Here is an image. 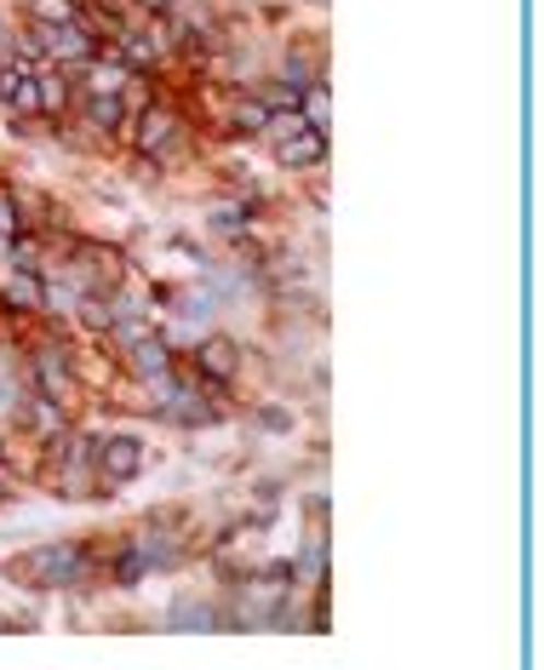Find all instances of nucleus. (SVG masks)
<instances>
[{
  "instance_id": "nucleus-3",
  "label": "nucleus",
  "mask_w": 544,
  "mask_h": 670,
  "mask_svg": "<svg viewBox=\"0 0 544 670\" xmlns=\"http://www.w3.org/2000/svg\"><path fill=\"white\" fill-rule=\"evenodd\" d=\"M143 470V441L138 436H109L97 447V476L104 482H132Z\"/></svg>"
},
{
  "instance_id": "nucleus-24",
  "label": "nucleus",
  "mask_w": 544,
  "mask_h": 670,
  "mask_svg": "<svg viewBox=\"0 0 544 670\" xmlns=\"http://www.w3.org/2000/svg\"><path fill=\"white\" fill-rule=\"evenodd\" d=\"M23 63H0V104H12V86H18Z\"/></svg>"
},
{
  "instance_id": "nucleus-4",
  "label": "nucleus",
  "mask_w": 544,
  "mask_h": 670,
  "mask_svg": "<svg viewBox=\"0 0 544 670\" xmlns=\"http://www.w3.org/2000/svg\"><path fill=\"white\" fill-rule=\"evenodd\" d=\"M127 367L138 372V379H166L172 372V350H166V338H155V333H138L132 344H127Z\"/></svg>"
},
{
  "instance_id": "nucleus-6",
  "label": "nucleus",
  "mask_w": 544,
  "mask_h": 670,
  "mask_svg": "<svg viewBox=\"0 0 544 670\" xmlns=\"http://www.w3.org/2000/svg\"><path fill=\"white\" fill-rule=\"evenodd\" d=\"M195 367H201L212 384H230V379H235V367H241V350H235L230 338H207L201 350H195Z\"/></svg>"
},
{
  "instance_id": "nucleus-1",
  "label": "nucleus",
  "mask_w": 544,
  "mask_h": 670,
  "mask_svg": "<svg viewBox=\"0 0 544 670\" xmlns=\"http://www.w3.org/2000/svg\"><path fill=\"white\" fill-rule=\"evenodd\" d=\"M81 551L76 544H40V551H30L18 562V574L30 579L35 590H53V585H81Z\"/></svg>"
},
{
  "instance_id": "nucleus-18",
  "label": "nucleus",
  "mask_w": 544,
  "mask_h": 670,
  "mask_svg": "<svg viewBox=\"0 0 544 670\" xmlns=\"http://www.w3.org/2000/svg\"><path fill=\"white\" fill-rule=\"evenodd\" d=\"M7 258H12V269H40V246L18 230V235H7Z\"/></svg>"
},
{
  "instance_id": "nucleus-17",
  "label": "nucleus",
  "mask_w": 544,
  "mask_h": 670,
  "mask_svg": "<svg viewBox=\"0 0 544 670\" xmlns=\"http://www.w3.org/2000/svg\"><path fill=\"white\" fill-rule=\"evenodd\" d=\"M12 109H18V115H40V81H35L30 69H23L18 86H12Z\"/></svg>"
},
{
  "instance_id": "nucleus-8",
  "label": "nucleus",
  "mask_w": 544,
  "mask_h": 670,
  "mask_svg": "<svg viewBox=\"0 0 544 670\" xmlns=\"http://www.w3.org/2000/svg\"><path fill=\"white\" fill-rule=\"evenodd\" d=\"M40 292H46L40 269H12L7 276V304L23 310V315H40Z\"/></svg>"
},
{
  "instance_id": "nucleus-26",
  "label": "nucleus",
  "mask_w": 544,
  "mask_h": 670,
  "mask_svg": "<svg viewBox=\"0 0 544 670\" xmlns=\"http://www.w3.org/2000/svg\"><path fill=\"white\" fill-rule=\"evenodd\" d=\"M138 7H150V12H172L178 0H138Z\"/></svg>"
},
{
  "instance_id": "nucleus-19",
  "label": "nucleus",
  "mask_w": 544,
  "mask_h": 670,
  "mask_svg": "<svg viewBox=\"0 0 544 670\" xmlns=\"http://www.w3.org/2000/svg\"><path fill=\"white\" fill-rule=\"evenodd\" d=\"M76 298H81V292H76V281H63V287L53 281V287L40 292V310H53V315H76Z\"/></svg>"
},
{
  "instance_id": "nucleus-5",
  "label": "nucleus",
  "mask_w": 544,
  "mask_h": 670,
  "mask_svg": "<svg viewBox=\"0 0 544 670\" xmlns=\"http://www.w3.org/2000/svg\"><path fill=\"white\" fill-rule=\"evenodd\" d=\"M321 155H327V132H321V127H299L292 138L276 143V161H281L287 172H292V166H315Z\"/></svg>"
},
{
  "instance_id": "nucleus-12",
  "label": "nucleus",
  "mask_w": 544,
  "mask_h": 670,
  "mask_svg": "<svg viewBox=\"0 0 544 670\" xmlns=\"http://www.w3.org/2000/svg\"><path fill=\"white\" fill-rule=\"evenodd\" d=\"M35 81H40V115H63V104H69V81H63V69L35 74Z\"/></svg>"
},
{
  "instance_id": "nucleus-22",
  "label": "nucleus",
  "mask_w": 544,
  "mask_h": 670,
  "mask_svg": "<svg viewBox=\"0 0 544 670\" xmlns=\"http://www.w3.org/2000/svg\"><path fill=\"white\" fill-rule=\"evenodd\" d=\"M18 230H23L18 195H12V189H0V241H7V235H18Z\"/></svg>"
},
{
  "instance_id": "nucleus-13",
  "label": "nucleus",
  "mask_w": 544,
  "mask_h": 670,
  "mask_svg": "<svg viewBox=\"0 0 544 670\" xmlns=\"http://www.w3.org/2000/svg\"><path fill=\"white\" fill-rule=\"evenodd\" d=\"M86 127H120V92H92V104H86Z\"/></svg>"
},
{
  "instance_id": "nucleus-21",
  "label": "nucleus",
  "mask_w": 544,
  "mask_h": 670,
  "mask_svg": "<svg viewBox=\"0 0 544 670\" xmlns=\"http://www.w3.org/2000/svg\"><path fill=\"white\" fill-rule=\"evenodd\" d=\"M143 574H150V562H143V551H138V544H132V551H127V556L115 562V579H120V585H138Z\"/></svg>"
},
{
  "instance_id": "nucleus-25",
  "label": "nucleus",
  "mask_w": 544,
  "mask_h": 670,
  "mask_svg": "<svg viewBox=\"0 0 544 670\" xmlns=\"http://www.w3.org/2000/svg\"><path fill=\"white\" fill-rule=\"evenodd\" d=\"M18 395H12V379H7V361H0V407H12Z\"/></svg>"
},
{
  "instance_id": "nucleus-7",
  "label": "nucleus",
  "mask_w": 544,
  "mask_h": 670,
  "mask_svg": "<svg viewBox=\"0 0 544 670\" xmlns=\"http://www.w3.org/2000/svg\"><path fill=\"white\" fill-rule=\"evenodd\" d=\"M132 138H138V149H143V155H155V149H166L172 138H178V115H172V109H161V104H155V109H143V115H138V132H132Z\"/></svg>"
},
{
  "instance_id": "nucleus-14",
  "label": "nucleus",
  "mask_w": 544,
  "mask_h": 670,
  "mask_svg": "<svg viewBox=\"0 0 544 670\" xmlns=\"http://www.w3.org/2000/svg\"><path fill=\"white\" fill-rule=\"evenodd\" d=\"M218 625V613L207 602H178L172 608V631H212Z\"/></svg>"
},
{
  "instance_id": "nucleus-15",
  "label": "nucleus",
  "mask_w": 544,
  "mask_h": 670,
  "mask_svg": "<svg viewBox=\"0 0 544 670\" xmlns=\"http://www.w3.org/2000/svg\"><path fill=\"white\" fill-rule=\"evenodd\" d=\"M30 18L53 30V23H76V18H81V7H76V0H30Z\"/></svg>"
},
{
  "instance_id": "nucleus-20",
  "label": "nucleus",
  "mask_w": 544,
  "mask_h": 670,
  "mask_svg": "<svg viewBox=\"0 0 544 670\" xmlns=\"http://www.w3.org/2000/svg\"><path fill=\"white\" fill-rule=\"evenodd\" d=\"M264 120H269V104H264V97H246V104H235V127H241V132H264Z\"/></svg>"
},
{
  "instance_id": "nucleus-16",
  "label": "nucleus",
  "mask_w": 544,
  "mask_h": 670,
  "mask_svg": "<svg viewBox=\"0 0 544 670\" xmlns=\"http://www.w3.org/2000/svg\"><path fill=\"white\" fill-rule=\"evenodd\" d=\"M86 86L92 92H120V86H127V63H86Z\"/></svg>"
},
{
  "instance_id": "nucleus-10",
  "label": "nucleus",
  "mask_w": 544,
  "mask_h": 670,
  "mask_svg": "<svg viewBox=\"0 0 544 670\" xmlns=\"http://www.w3.org/2000/svg\"><path fill=\"white\" fill-rule=\"evenodd\" d=\"M115 46L127 53V69H155L161 63V41L155 35H138V30H120Z\"/></svg>"
},
{
  "instance_id": "nucleus-11",
  "label": "nucleus",
  "mask_w": 544,
  "mask_h": 670,
  "mask_svg": "<svg viewBox=\"0 0 544 670\" xmlns=\"http://www.w3.org/2000/svg\"><path fill=\"white\" fill-rule=\"evenodd\" d=\"M23 418H30L40 436H53V441H58V430H63V407L53 402V395H35V402L23 407Z\"/></svg>"
},
{
  "instance_id": "nucleus-9",
  "label": "nucleus",
  "mask_w": 544,
  "mask_h": 670,
  "mask_svg": "<svg viewBox=\"0 0 544 670\" xmlns=\"http://www.w3.org/2000/svg\"><path fill=\"white\" fill-rule=\"evenodd\" d=\"M35 379H40V395L63 402V395H69V361H63V350H35Z\"/></svg>"
},
{
  "instance_id": "nucleus-23",
  "label": "nucleus",
  "mask_w": 544,
  "mask_h": 670,
  "mask_svg": "<svg viewBox=\"0 0 544 670\" xmlns=\"http://www.w3.org/2000/svg\"><path fill=\"white\" fill-rule=\"evenodd\" d=\"M299 574L315 585L321 579V539H310V551H304V562H299Z\"/></svg>"
},
{
  "instance_id": "nucleus-2",
  "label": "nucleus",
  "mask_w": 544,
  "mask_h": 670,
  "mask_svg": "<svg viewBox=\"0 0 544 670\" xmlns=\"http://www.w3.org/2000/svg\"><path fill=\"white\" fill-rule=\"evenodd\" d=\"M40 53H53L58 63H92L97 58V35L86 30L81 18L76 23H53V30L40 23Z\"/></svg>"
}]
</instances>
